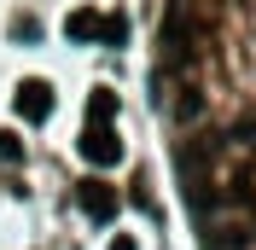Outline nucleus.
Masks as SVG:
<instances>
[{
  "label": "nucleus",
  "mask_w": 256,
  "mask_h": 250,
  "mask_svg": "<svg viewBox=\"0 0 256 250\" xmlns=\"http://www.w3.org/2000/svg\"><path fill=\"white\" fill-rule=\"evenodd\" d=\"M18 116H24V122H47L52 116V88L47 82H18Z\"/></svg>",
  "instance_id": "7ed1b4c3"
},
{
  "label": "nucleus",
  "mask_w": 256,
  "mask_h": 250,
  "mask_svg": "<svg viewBox=\"0 0 256 250\" xmlns=\"http://www.w3.org/2000/svg\"><path fill=\"white\" fill-rule=\"evenodd\" d=\"M82 157L94 163V169H116L122 163V140H116L111 122H88V134H82Z\"/></svg>",
  "instance_id": "f257e3e1"
},
{
  "label": "nucleus",
  "mask_w": 256,
  "mask_h": 250,
  "mask_svg": "<svg viewBox=\"0 0 256 250\" xmlns=\"http://www.w3.org/2000/svg\"><path fill=\"white\" fill-rule=\"evenodd\" d=\"M122 35H128L122 18H105V35H99V41H105V47H122Z\"/></svg>",
  "instance_id": "0eeeda50"
},
{
  "label": "nucleus",
  "mask_w": 256,
  "mask_h": 250,
  "mask_svg": "<svg viewBox=\"0 0 256 250\" xmlns=\"http://www.w3.org/2000/svg\"><path fill=\"white\" fill-rule=\"evenodd\" d=\"M76 204H82V216H88V221H99V227H111V221H116V210H122L116 186H105V180H88V186L76 192Z\"/></svg>",
  "instance_id": "f03ea898"
},
{
  "label": "nucleus",
  "mask_w": 256,
  "mask_h": 250,
  "mask_svg": "<svg viewBox=\"0 0 256 250\" xmlns=\"http://www.w3.org/2000/svg\"><path fill=\"white\" fill-rule=\"evenodd\" d=\"M111 250H140V244H134L128 233H116V238H111Z\"/></svg>",
  "instance_id": "6e6552de"
},
{
  "label": "nucleus",
  "mask_w": 256,
  "mask_h": 250,
  "mask_svg": "<svg viewBox=\"0 0 256 250\" xmlns=\"http://www.w3.org/2000/svg\"><path fill=\"white\" fill-rule=\"evenodd\" d=\"M64 35H70L76 47H88V41H99V35H105V12H94V6H76V12L64 18Z\"/></svg>",
  "instance_id": "20e7f679"
},
{
  "label": "nucleus",
  "mask_w": 256,
  "mask_h": 250,
  "mask_svg": "<svg viewBox=\"0 0 256 250\" xmlns=\"http://www.w3.org/2000/svg\"><path fill=\"white\" fill-rule=\"evenodd\" d=\"M0 163H24V140L18 134H0Z\"/></svg>",
  "instance_id": "423d86ee"
},
{
  "label": "nucleus",
  "mask_w": 256,
  "mask_h": 250,
  "mask_svg": "<svg viewBox=\"0 0 256 250\" xmlns=\"http://www.w3.org/2000/svg\"><path fill=\"white\" fill-rule=\"evenodd\" d=\"M116 116V94L111 88H94V99H88V122H111Z\"/></svg>",
  "instance_id": "39448f33"
}]
</instances>
